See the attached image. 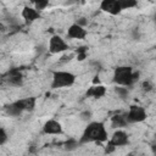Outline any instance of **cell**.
<instances>
[{
    "label": "cell",
    "instance_id": "obj_1",
    "mask_svg": "<svg viewBox=\"0 0 156 156\" xmlns=\"http://www.w3.org/2000/svg\"><path fill=\"white\" fill-rule=\"evenodd\" d=\"M107 140V132L105 129L104 123L101 122H90L88 123V126L85 127L79 143L80 144H87V143H91V141H106Z\"/></svg>",
    "mask_w": 156,
    "mask_h": 156
},
{
    "label": "cell",
    "instance_id": "obj_2",
    "mask_svg": "<svg viewBox=\"0 0 156 156\" xmlns=\"http://www.w3.org/2000/svg\"><path fill=\"white\" fill-rule=\"evenodd\" d=\"M139 79V72H134L129 66H118L113 72V82L119 87H132Z\"/></svg>",
    "mask_w": 156,
    "mask_h": 156
},
{
    "label": "cell",
    "instance_id": "obj_3",
    "mask_svg": "<svg viewBox=\"0 0 156 156\" xmlns=\"http://www.w3.org/2000/svg\"><path fill=\"white\" fill-rule=\"evenodd\" d=\"M35 106V99L34 98H27V99H21L15 102H11L5 106V113L11 117H17L20 116L23 111H32Z\"/></svg>",
    "mask_w": 156,
    "mask_h": 156
},
{
    "label": "cell",
    "instance_id": "obj_4",
    "mask_svg": "<svg viewBox=\"0 0 156 156\" xmlns=\"http://www.w3.org/2000/svg\"><path fill=\"white\" fill-rule=\"evenodd\" d=\"M76 82V76L67 71H54L52 72V82L51 88L58 89V88H66L73 85Z\"/></svg>",
    "mask_w": 156,
    "mask_h": 156
},
{
    "label": "cell",
    "instance_id": "obj_5",
    "mask_svg": "<svg viewBox=\"0 0 156 156\" xmlns=\"http://www.w3.org/2000/svg\"><path fill=\"white\" fill-rule=\"evenodd\" d=\"M127 119L128 123H139L146 119V111L144 107L138 106V105H132L129 107V111L127 113Z\"/></svg>",
    "mask_w": 156,
    "mask_h": 156
},
{
    "label": "cell",
    "instance_id": "obj_6",
    "mask_svg": "<svg viewBox=\"0 0 156 156\" xmlns=\"http://www.w3.org/2000/svg\"><path fill=\"white\" fill-rule=\"evenodd\" d=\"M68 50V45L60 35H52L49 40V51L51 54H60Z\"/></svg>",
    "mask_w": 156,
    "mask_h": 156
},
{
    "label": "cell",
    "instance_id": "obj_7",
    "mask_svg": "<svg viewBox=\"0 0 156 156\" xmlns=\"http://www.w3.org/2000/svg\"><path fill=\"white\" fill-rule=\"evenodd\" d=\"M100 9L110 15H118L122 11L119 0H104L100 4Z\"/></svg>",
    "mask_w": 156,
    "mask_h": 156
},
{
    "label": "cell",
    "instance_id": "obj_8",
    "mask_svg": "<svg viewBox=\"0 0 156 156\" xmlns=\"http://www.w3.org/2000/svg\"><path fill=\"white\" fill-rule=\"evenodd\" d=\"M6 82L12 87H21L23 84V76L18 68H12L6 73Z\"/></svg>",
    "mask_w": 156,
    "mask_h": 156
},
{
    "label": "cell",
    "instance_id": "obj_9",
    "mask_svg": "<svg viewBox=\"0 0 156 156\" xmlns=\"http://www.w3.org/2000/svg\"><path fill=\"white\" fill-rule=\"evenodd\" d=\"M128 141H129L128 134L124 130H116L112 134V136H111V139H110L108 143L112 144L115 147H117V146H124V145H127Z\"/></svg>",
    "mask_w": 156,
    "mask_h": 156
},
{
    "label": "cell",
    "instance_id": "obj_10",
    "mask_svg": "<svg viewBox=\"0 0 156 156\" xmlns=\"http://www.w3.org/2000/svg\"><path fill=\"white\" fill-rule=\"evenodd\" d=\"M43 133L44 134H61L62 126L56 119H49L43 126Z\"/></svg>",
    "mask_w": 156,
    "mask_h": 156
},
{
    "label": "cell",
    "instance_id": "obj_11",
    "mask_svg": "<svg viewBox=\"0 0 156 156\" xmlns=\"http://www.w3.org/2000/svg\"><path fill=\"white\" fill-rule=\"evenodd\" d=\"M67 37L71 39H84L87 37V30L77 23H73L69 26L67 30Z\"/></svg>",
    "mask_w": 156,
    "mask_h": 156
},
{
    "label": "cell",
    "instance_id": "obj_12",
    "mask_svg": "<svg viewBox=\"0 0 156 156\" xmlns=\"http://www.w3.org/2000/svg\"><path fill=\"white\" fill-rule=\"evenodd\" d=\"M22 18H23L27 23H32V22H34L35 20L40 18V12L37 11L34 7L26 6V7L22 10Z\"/></svg>",
    "mask_w": 156,
    "mask_h": 156
},
{
    "label": "cell",
    "instance_id": "obj_13",
    "mask_svg": "<svg viewBox=\"0 0 156 156\" xmlns=\"http://www.w3.org/2000/svg\"><path fill=\"white\" fill-rule=\"evenodd\" d=\"M106 94V88L104 85H93L87 90V96H91L94 99H100Z\"/></svg>",
    "mask_w": 156,
    "mask_h": 156
},
{
    "label": "cell",
    "instance_id": "obj_14",
    "mask_svg": "<svg viewBox=\"0 0 156 156\" xmlns=\"http://www.w3.org/2000/svg\"><path fill=\"white\" fill-rule=\"evenodd\" d=\"M128 124V119H127V113L126 115H115L112 117V127L113 128H121V127H126Z\"/></svg>",
    "mask_w": 156,
    "mask_h": 156
},
{
    "label": "cell",
    "instance_id": "obj_15",
    "mask_svg": "<svg viewBox=\"0 0 156 156\" xmlns=\"http://www.w3.org/2000/svg\"><path fill=\"white\" fill-rule=\"evenodd\" d=\"M79 145H80V143H79L78 140H76L74 138H69L68 140L65 141L63 147H65V150H67V151H73V150L78 149Z\"/></svg>",
    "mask_w": 156,
    "mask_h": 156
},
{
    "label": "cell",
    "instance_id": "obj_16",
    "mask_svg": "<svg viewBox=\"0 0 156 156\" xmlns=\"http://www.w3.org/2000/svg\"><path fill=\"white\" fill-rule=\"evenodd\" d=\"M113 90H115V93L117 94V96L121 98V99H127L128 95H129V90H128V88H126V87L116 85V88H115Z\"/></svg>",
    "mask_w": 156,
    "mask_h": 156
},
{
    "label": "cell",
    "instance_id": "obj_17",
    "mask_svg": "<svg viewBox=\"0 0 156 156\" xmlns=\"http://www.w3.org/2000/svg\"><path fill=\"white\" fill-rule=\"evenodd\" d=\"M119 5H121L122 10L132 9V7L136 6V1H134V0H119Z\"/></svg>",
    "mask_w": 156,
    "mask_h": 156
},
{
    "label": "cell",
    "instance_id": "obj_18",
    "mask_svg": "<svg viewBox=\"0 0 156 156\" xmlns=\"http://www.w3.org/2000/svg\"><path fill=\"white\" fill-rule=\"evenodd\" d=\"M87 49H88V46H80L77 49V60L78 61H83L87 57Z\"/></svg>",
    "mask_w": 156,
    "mask_h": 156
},
{
    "label": "cell",
    "instance_id": "obj_19",
    "mask_svg": "<svg viewBox=\"0 0 156 156\" xmlns=\"http://www.w3.org/2000/svg\"><path fill=\"white\" fill-rule=\"evenodd\" d=\"M46 6H49V1H45V0H39V1H35L34 2V9L37 11H41Z\"/></svg>",
    "mask_w": 156,
    "mask_h": 156
},
{
    "label": "cell",
    "instance_id": "obj_20",
    "mask_svg": "<svg viewBox=\"0 0 156 156\" xmlns=\"http://www.w3.org/2000/svg\"><path fill=\"white\" fill-rule=\"evenodd\" d=\"M7 139H9V135H7L6 130H5V128L1 127L0 128V145H5Z\"/></svg>",
    "mask_w": 156,
    "mask_h": 156
},
{
    "label": "cell",
    "instance_id": "obj_21",
    "mask_svg": "<svg viewBox=\"0 0 156 156\" xmlns=\"http://www.w3.org/2000/svg\"><path fill=\"white\" fill-rule=\"evenodd\" d=\"M79 117H80V119H82V121H84V122H89V121L91 119V112H90V111H88V110L82 111V112H80V115H79Z\"/></svg>",
    "mask_w": 156,
    "mask_h": 156
},
{
    "label": "cell",
    "instance_id": "obj_22",
    "mask_svg": "<svg viewBox=\"0 0 156 156\" xmlns=\"http://www.w3.org/2000/svg\"><path fill=\"white\" fill-rule=\"evenodd\" d=\"M141 88H143V90H144V91H151L154 87H152V84H151L149 80H145V82H143Z\"/></svg>",
    "mask_w": 156,
    "mask_h": 156
},
{
    "label": "cell",
    "instance_id": "obj_23",
    "mask_svg": "<svg viewBox=\"0 0 156 156\" xmlns=\"http://www.w3.org/2000/svg\"><path fill=\"white\" fill-rule=\"evenodd\" d=\"M132 38L134 40H139L140 39V30H139V28H134L132 30Z\"/></svg>",
    "mask_w": 156,
    "mask_h": 156
},
{
    "label": "cell",
    "instance_id": "obj_24",
    "mask_svg": "<svg viewBox=\"0 0 156 156\" xmlns=\"http://www.w3.org/2000/svg\"><path fill=\"white\" fill-rule=\"evenodd\" d=\"M78 26H80V27H83L84 28V26H87L88 24V20L85 18V17H79L78 20H77V22H76Z\"/></svg>",
    "mask_w": 156,
    "mask_h": 156
},
{
    "label": "cell",
    "instance_id": "obj_25",
    "mask_svg": "<svg viewBox=\"0 0 156 156\" xmlns=\"http://www.w3.org/2000/svg\"><path fill=\"white\" fill-rule=\"evenodd\" d=\"M115 149H116V147H115L112 144L107 143V146L105 147V152H106V154H111V152H113V151H115Z\"/></svg>",
    "mask_w": 156,
    "mask_h": 156
},
{
    "label": "cell",
    "instance_id": "obj_26",
    "mask_svg": "<svg viewBox=\"0 0 156 156\" xmlns=\"http://www.w3.org/2000/svg\"><path fill=\"white\" fill-rule=\"evenodd\" d=\"M99 82H100L99 77H98V76H96V77H94V79H93V84H94V85H99Z\"/></svg>",
    "mask_w": 156,
    "mask_h": 156
},
{
    "label": "cell",
    "instance_id": "obj_27",
    "mask_svg": "<svg viewBox=\"0 0 156 156\" xmlns=\"http://www.w3.org/2000/svg\"><path fill=\"white\" fill-rule=\"evenodd\" d=\"M151 150H152V154H154V156H156V144H154V145L151 146Z\"/></svg>",
    "mask_w": 156,
    "mask_h": 156
},
{
    "label": "cell",
    "instance_id": "obj_28",
    "mask_svg": "<svg viewBox=\"0 0 156 156\" xmlns=\"http://www.w3.org/2000/svg\"><path fill=\"white\" fill-rule=\"evenodd\" d=\"M127 156H134V155H133V154H128Z\"/></svg>",
    "mask_w": 156,
    "mask_h": 156
},
{
    "label": "cell",
    "instance_id": "obj_29",
    "mask_svg": "<svg viewBox=\"0 0 156 156\" xmlns=\"http://www.w3.org/2000/svg\"><path fill=\"white\" fill-rule=\"evenodd\" d=\"M154 18H155V22H156V15H155V17H154Z\"/></svg>",
    "mask_w": 156,
    "mask_h": 156
},
{
    "label": "cell",
    "instance_id": "obj_30",
    "mask_svg": "<svg viewBox=\"0 0 156 156\" xmlns=\"http://www.w3.org/2000/svg\"><path fill=\"white\" fill-rule=\"evenodd\" d=\"M155 136H156V135H155Z\"/></svg>",
    "mask_w": 156,
    "mask_h": 156
}]
</instances>
